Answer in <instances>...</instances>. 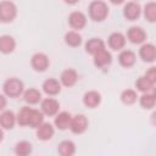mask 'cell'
<instances>
[{
  "label": "cell",
  "instance_id": "6da1fadb",
  "mask_svg": "<svg viewBox=\"0 0 156 156\" xmlns=\"http://www.w3.org/2000/svg\"><path fill=\"white\" fill-rule=\"evenodd\" d=\"M2 91L7 98L16 99L23 95L24 93V84L23 82L17 77L7 78L2 84Z\"/></svg>",
  "mask_w": 156,
  "mask_h": 156
},
{
  "label": "cell",
  "instance_id": "7a4b0ae2",
  "mask_svg": "<svg viewBox=\"0 0 156 156\" xmlns=\"http://www.w3.org/2000/svg\"><path fill=\"white\" fill-rule=\"evenodd\" d=\"M88 13L94 22H102L108 16V6L102 0H93L88 6Z\"/></svg>",
  "mask_w": 156,
  "mask_h": 156
},
{
  "label": "cell",
  "instance_id": "3957f363",
  "mask_svg": "<svg viewBox=\"0 0 156 156\" xmlns=\"http://www.w3.org/2000/svg\"><path fill=\"white\" fill-rule=\"evenodd\" d=\"M17 16V6L13 1L2 0L0 1V22L10 23Z\"/></svg>",
  "mask_w": 156,
  "mask_h": 156
},
{
  "label": "cell",
  "instance_id": "277c9868",
  "mask_svg": "<svg viewBox=\"0 0 156 156\" xmlns=\"http://www.w3.org/2000/svg\"><path fill=\"white\" fill-rule=\"evenodd\" d=\"M30 66L37 72H45L50 66L49 56L45 52H35L30 57Z\"/></svg>",
  "mask_w": 156,
  "mask_h": 156
},
{
  "label": "cell",
  "instance_id": "5b68a950",
  "mask_svg": "<svg viewBox=\"0 0 156 156\" xmlns=\"http://www.w3.org/2000/svg\"><path fill=\"white\" fill-rule=\"evenodd\" d=\"M88 126H89V121L85 115H82V113H77L72 117V121H71V126H69V130L73 133V134H83L87 129H88Z\"/></svg>",
  "mask_w": 156,
  "mask_h": 156
},
{
  "label": "cell",
  "instance_id": "8992f818",
  "mask_svg": "<svg viewBox=\"0 0 156 156\" xmlns=\"http://www.w3.org/2000/svg\"><path fill=\"white\" fill-rule=\"evenodd\" d=\"M141 12V6L136 1H128L123 6V16L127 21H136L140 17Z\"/></svg>",
  "mask_w": 156,
  "mask_h": 156
},
{
  "label": "cell",
  "instance_id": "52a82bcc",
  "mask_svg": "<svg viewBox=\"0 0 156 156\" xmlns=\"http://www.w3.org/2000/svg\"><path fill=\"white\" fill-rule=\"evenodd\" d=\"M68 24L72 28V30H80L87 26V16L82 11H72L68 15Z\"/></svg>",
  "mask_w": 156,
  "mask_h": 156
},
{
  "label": "cell",
  "instance_id": "ba28073f",
  "mask_svg": "<svg viewBox=\"0 0 156 156\" xmlns=\"http://www.w3.org/2000/svg\"><path fill=\"white\" fill-rule=\"evenodd\" d=\"M58 110H60V102L55 99V98H45L41 100L40 102V111L45 115V116H56L58 113Z\"/></svg>",
  "mask_w": 156,
  "mask_h": 156
},
{
  "label": "cell",
  "instance_id": "9c48e42d",
  "mask_svg": "<svg viewBox=\"0 0 156 156\" xmlns=\"http://www.w3.org/2000/svg\"><path fill=\"white\" fill-rule=\"evenodd\" d=\"M146 38H147L146 32L144 30V28H141L139 26H132L127 30V39L132 44H141L143 45L145 43Z\"/></svg>",
  "mask_w": 156,
  "mask_h": 156
},
{
  "label": "cell",
  "instance_id": "30bf717a",
  "mask_svg": "<svg viewBox=\"0 0 156 156\" xmlns=\"http://www.w3.org/2000/svg\"><path fill=\"white\" fill-rule=\"evenodd\" d=\"M127 37L121 32H113L107 38V45L113 51H122L126 46Z\"/></svg>",
  "mask_w": 156,
  "mask_h": 156
},
{
  "label": "cell",
  "instance_id": "8fae6325",
  "mask_svg": "<svg viewBox=\"0 0 156 156\" xmlns=\"http://www.w3.org/2000/svg\"><path fill=\"white\" fill-rule=\"evenodd\" d=\"M139 57L146 63L155 62L156 61V45L152 43H144L139 49Z\"/></svg>",
  "mask_w": 156,
  "mask_h": 156
},
{
  "label": "cell",
  "instance_id": "7c38bea8",
  "mask_svg": "<svg viewBox=\"0 0 156 156\" xmlns=\"http://www.w3.org/2000/svg\"><path fill=\"white\" fill-rule=\"evenodd\" d=\"M61 87H62V84H61V82L58 79H56V78H48V79H45L43 82L41 89H43V91L48 96L52 98V96H56V95L60 94Z\"/></svg>",
  "mask_w": 156,
  "mask_h": 156
},
{
  "label": "cell",
  "instance_id": "4fadbf2b",
  "mask_svg": "<svg viewBox=\"0 0 156 156\" xmlns=\"http://www.w3.org/2000/svg\"><path fill=\"white\" fill-rule=\"evenodd\" d=\"M16 123H17V115H15L13 111H11V110L1 111V113H0V126H1L2 130L12 129Z\"/></svg>",
  "mask_w": 156,
  "mask_h": 156
},
{
  "label": "cell",
  "instance_id": "5bb4252c",
  "mask_svg": "<svg viewBox=\"0 0 156 156\" xmlns=\"http://www.w3.org/2000/svg\"><path fill=\"white\" fill-rule=\"evenodd\" d=\"M93 62L94 66L98 68H106L112 62V55L107 49H104L93 56Z\"/></svg>",
  "mask_w": 156,
  "mask_h": 156
},
{
  "label": "cell",
  "instance_id": "9a60e30c",
  "mask_svg": "<svg viewBox=\"0 0 156 156\" xmlns=\"http://www.w3.org/2000/svg\"><path fill=\"white\" fill-rule=\"evenodd\" d=\"M136 61V55L133 50L129 49H123L122 51H119L118 54V63L124 67V68H130L135 65Z\"/></svg>",
  "mask_w": 156,
  "mask_h": 156
},
{
  "label": "cell",
  "instance_id": "2e32d148",
  "mask_svg": "<svg viewBox=\"0 0 156 156\" xmlns=\"http://www.w3.org/2000/svg\"><path fill=\"white\" fill-rule=\"evenodd\" d=\"M101 94L98 90H88L83 95V104L88 108H95L101 104Z\"/></svg>",
  "mask_w": 156,
  "mask_h": 156
},
{
  "label": "cell",
  "instance_id": "e0dca14e",
  "mask_svg": "<svg viewBox=\"0 0 156 156\" xmlns=\"http://www.w3.org/2000/svg\"><path fill=\"white\" fill-rule=\"evenodd\" d=\"M72 115L67 111H61L58 112L55 118H54V126L55 128H57L58 130H66L69 129L71 126V121H72Z\"/></svg>",
  "mask_w": 156,
  "mask_h": 156
},
{
  "label": "cell",
  "instance_id": "ac0fdd59",
  "mask_svg": "<svg viewBox=\"0 0 156 156\" xmlns=\"http://www.w3.org/2000/svg\"><path fill=\"white\" fill-rule=\"evenodd\" d=\"M60 82L63 87L71 88L78 82V73L74 68H66L61 72L60 76Z\"/></svg>",
  "mask_w": 156,
  "mask_h": 156
},
{
  "label": "cell",
  "instance_id": "d6986e66",
  "mask_svg": "<svg viewBox=\"0 0 156 156\" xmlns=\"http://www.w3.org/2000/svg\"><path fill=\"white\" fill-rule=\"evenodd\" d=\"M84 48H85V51H87L89 55L94 56V55H96L99 51L106 49V44H105V41H104L101 38H90V39L87 40Z\"/></svg>",
  "mask_w": 156,
  "mask_h": 156
},
{
  "label": "cell",
  "instance_id": "ffe728a7",
  "mask_svg": "<svg viewBox=\"0 0 156 156\" xmlns=\"http://www.w3.org/2000/svg\"><path fill=\"white\" fill-rule=\"evenodd\" d=\"M55 134V126H52L50 122H44L38 129H37V138L41 141L50 140Z\"/></svg>",
  "mask_w": 156,
  "mask_h": 156
},
{
  "label": "cell",
  "instance_id": "44dd1931",
  "mask_svg": "<svg viewBox=\"0 0 156 156\" xmlns=\"http://www.w3.org/2000/svg\"><path fill=\"white\" fill-rule=\"evenodd\" d=\"M16 49V40L10 34H4L0 37V51L5 55L13 52Z\"/></svg>",
  "mask_w": 156,
  "mask_h": 156
},
{
  "label": "cell",
  "instance_id": "7402d4cb",
  "mask_svg": "<svg viewBox=\"0 0 156 156\" xmlns=\"http://www.w3.org/2000/svg\"><path fill=\"white\" fill-rule=\"evenodd\" d=\"M57 154L58 156H73L76 154V144L74 141L69 139H65L60 141L57 146Z\"/></svg>",
  "mask_w": 156,
  "mask_h": 156
},
{
  "label": "cell",
  "instance_id": "603a6c76",
  "mask_svg": "<svg viewBox=\"0 0 156 156\" xmlns=\"http://www.w3.org/2000/svg\"><path fill=\"white\" fill-rule=\"evenodd\" d=\"M23 100L28 104V105H37L39 102H41V93L39 89L37 88H29L27 90H24L23 93Z\"/></svg>",
  "mask_w": 156,
  "mask_h": 156
},
{
  "label": "cell",
  "instance_id": "cb8c5ba5",
  "mask_svg": "<svg viewBox=\"0 0 156 156\" xmlns=\"http://www.w3.org/2000/svg\"><path fill=\"white\" fill-rule=\"evenodd\" d=\"M63 40H65V43H66L68 46H71V48H78V46L82 45V43H83V38H82V35H80L77 30H68V32L65 34Z\"/></svg>",
  "mask_w": 156,
  "mask_h": 156
},
{
  "label": "cell",
  "instance_id": "d4e9b609",
  "mask_svg": "<svg viewBox=\"0 0 156 156\" xmlns=\"http://www.w3.org/2000/svg\"><path fill=\"white\" fill-rule=\"evenodd\" d=\"M33 146L27 140H20L15 145V154L16 156H29L32 154Z\"/></svg>",
  "mask_w": 156,
  "mask_h": 156
},
{
  "label": "cell",
  "instance_id": "484cf974",
  "mask_svg": "<svg viewBox=\"0 0 156 156\" xmlns=\"http://www.w3.org/2000/svg\"><path fill=\"white\" fill-rule=\"evenodd\" d=\"M32 111H33L32 107H29V106H23V107L17 112V123H18L21 127H26V126L28 127Z\"/></svg>",
  "mask_w": 156,
  "mask_h": 156
},
{
  "label": "cell",
  "instance_id": "4316f807",
  "mask_svg": "<svg viewBox=\"0 0 156 156\" xmlns=\"http://www.w3.org/2000/svg\"><path fill=\"white\" fill-rule=\"evenodd\" d=\"M119 99L124 105H133V104L136 102V100H139V96L136 94V90H134V89H124L121 93Z\"/></svg>",
  "mask_w": 156,
  "mask_h": 156
},
{
  "label": "cell",
  "instance_id": "83f0119b",
  "mask_svg": "<svg viewBox=\"0 0 156 156\" xmlns=\"http://www.w3.org/2000/svg\"><path fill=\"white\" fill-rule=\"evenodd\" d=\"M143 13L147 22H150V23L156 22V1L146 2L144 6V10H143Z\"/></svg>",
  "mask_w": 156,
  "mask_h": 156
},
{
  "label": "cell",
  "instance_id": "f1b7e54d",
  "mask_svg": "<svg viewBox=\"0 0 156 156\" xmlns=\"http://www.w3.org/2000/svg\"><path fill=\"white\" fill-rule=\"evenodd\" d=\"M44 113L37 108H33L32 111V115H30V118H29V123H28V127L30 128H34V129H38L43 123H44Z\"/></svg>",
  "mask_w": 156,
  "mask_h": 156
},
{
  "label": "cell",
  "instance_id": "f546056e",
  "mask_svg": "<svg viewBox=\"0 0 156 156\" xmlns=\"http://www.w3.org/2000/svg\"><path fill=\"white\" fill-rule=\"evenodd\" d=\"M139 105L145 110H151L156 106V98L152 93L141 94V96L139 98Z\"/></svg>",
  "mask_w": 156,
  "mask_h": 156
},
{
  "label": "cell",
  "instance_id": "4dcf8cb0",
  "mask_svg": "<svg viewBox=\"0 0 156 156\" xmlns=\"http://www.w3.org/2000/svg\"><path fill=\"white\" fill-rule=\"evenodd\" d=\"M135 88H136V90L140 91L141 94H146V93L152 91L154 85L147 80V78H146L145 76H140V77L135 80Z\"/></svg>",
  "mask_w": 156,
  "mask_h": 156
},
{
  "label": "cell",
  "instance_id": "1f68e13d",
  "mask_svg": "<svg viewBox=\"0 0 156 156\" xmlns=\"http://www.w3.org/2000/svg\"><path fill=\"white\" fill-rule=\"evenodd\" d=\"M144 76L147 78V80H149L154 87L156 85V66L149 67V68L146 69V72H145Z\"/></svg>",
  "mask_w": 156,
  "mask_h": 156
},
{
  "label": "cell",
  "instance_id": "d6a6232c",
  "mask_svg": "<svg viewBox=\"0 0 156 156\" xmlns=\"http://www.w3.org/2000/svg\"><path fill=\"white\" fill-rule=\"evenodd\" d=\"M0 110L1 111H5V107H6V95L5 94H2V95H0Z\"/></svg>",
  "mask_w": 156,
  "mask_h": 156
},
{
  "label": "cell",
  "instance_id": "836d02e7",
  "mask_svg": "<svg viewBox=\"0 0 156 156\" xmlns=\"http://www.w3.org/2000/svg\"><path fill=\"white\" fill-rule=\"evenodd\" d=\"M151 123H152V124L156 127V110H155V111L151 113Z\"/></svg>",
  "mask_w": 156,
  "mask_h": 156
},
{
  "label": "cell",
  "instance_id": "e575fe53",
  "mask_svg": "<svg viewBox=\"0 0 156 156\" xmlns=\"http://www.w3.org/2000/svg\"><path fill=\"white\" fill-rule=\"evenodd\" d=\"M152 94H154V96L156 98V85L154 87V89H152Z\"/></svg>",
  "mask_w": 156,
  "mask_h": 156
}]
</instances>
